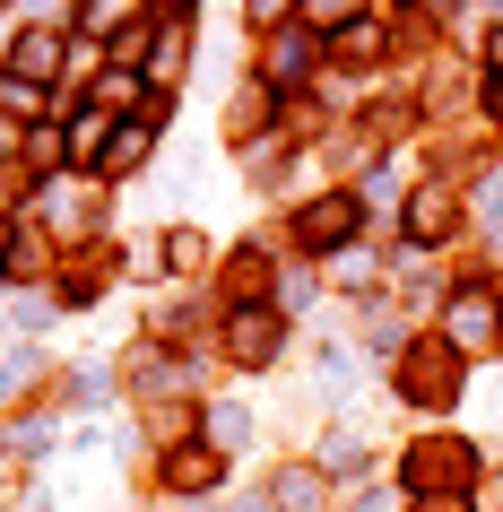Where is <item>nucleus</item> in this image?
Wrapping results in <instances>:
<instances>
[{
	"label": "nucleus",
	"mask_w": 503,
	"mask_h": 512,
	"mask_svg": "<svg viewBox=\"0 0 503 512\" xmlns=\"http://www.w3.org/2000/svg\"><path fill=\"white\" fill-rule=\"evenodd\" d=\"M469 478H477V452L460 443V434H425V443H408V460H399V486H408L417 504L469 495Z\"/></svg>",
	"instance_id": "obj_1"
},
{
	"label": "nucleus",
	"mask_w": 503,
	"mask_h": 512,
	"mask_svg": "<svg viewBox=\"0 0 503 512\" xmlns=\"http://www.w3.org/2000/svg\"><path fill=\"white\" fill-rule=\"evenodd\" d=\"M217 348L235 374H269L278 356H287V313L278 304H235L226 322H217Z\"/></svg>",
	"instance_id": "obj_2"
},
{
	"label": "nucleus",
	"mask_w": 503,
	"mask_h": 512,
	"mask_svg": "<svg viewBox=\"0 0 503 512\" xmlns=\"http://www.w3.org/2000/svg\"><path fill=\"white\" fill-rule=\"evenodd\" d=\"M391 382H399L408 408H451L460 400V348H451V339H408V356L391 365Z\"/></svg>",
	"instance_id": "obj_3"
},
{
	"label": "nucleus",
	"mask_w": 503,
	"mask_h": 512,
	"mask_svg": "<svg viewBox=\"0 0 503 512\" xmlns=\"http://www.w3.org/2000/svg\"><path fill=\"white\" fill-rule=\"evenodd\" d=\"M443 339L460 356L495 348V339H503V296H495V287H451V296H443Z\"/></svg>",
	"instance_id": "obj_4"
},
{
	"label": "nucleus",
	"mask_w": 503,
	"mask_h": 512,
	"mask_svg": "<svg viewBox=\"0 0 503 512\" xmlns=\"http://www.w3.org/2000/svg\"><path fill=\"white\" fill-rule=\"evenodd\" d=\"M356 209H365L356 191H321V200H304V209H295V243H304V252H347Z\"/></svg>",
	"instance_id": "obj_5"
},
{
	"label": "nucleus",
	"mask_w": 503,
	"mask_h": 512,
	"mask_svg": "<svg viewBox=\"0 0 503 512\" xmlns=\"http://www.w3.org/2000/svg\"><path fill=\"white\" fill-rule=\"evenodd\" d=\"M460 226V191L451 183H417L408 191V217H399V243H417V252H434V243Z\"/></svg>",
	"instance_id": "obj_6"
},
{
	"label": "nucleus",
	"mask_w": 503,
	"mask_h": 512,
	"mask_svg": "<svg viewBox=\"0 0 503 512\" xmlns=\"http://www.w3.org/2000/svg\"><path fill=\"white\" fill-rule=\"evenodd\" d=\"M217 486H226V452H209V443H200V434H191V443H174V452H165V495H200V504H209Z\"/></svg>",
	"instance_id": "obj_7"
},
{
	"label": "nucleus",
	"mask_w": 503,
	"mask_h": 512,
	"mask_svg": "<svg viewBox=\"0 0 503 512\" xmlns=\"http://www.w3.org/2000/svg\"><path fill=\"white\" fill-rule=\"evenodd\" d=\"M61 44H70V35L61 27H27V35H9V79H27V87H53L61 79Z\"/></svg>",
	"instance_id": "obj_8"
},
{
	"label": "nucleus",
	"mask_w": 503,
	"mask_h": 512,
	"mask_svg": "<svg viewBox=\"0 0 503 512\" xmlns=\"http://www.w3.org/2000/svg\"><path fill=\"white\" fill-rule=\"evenodd\" d=\"M313 469H321V478H330V486H356V478H365V469H373V443H365V426H330V434H321V443H313Z\"/></svg>",
	"instance_id": "obj_9"
},
{
	"label": "nucleus",
	"mask_w": 503,
	"mask_h": 512,
	"mask_svg": "<svg viewBox=\"0 0 503 512\" xmlns=\"http://www.w3.org/2000/svg\"><path fill=\"white\" fill-rule=\"evenodd\" d=\"M313 61H321V35H313V27H287V35L261 53V79H269V87H304V79H313Z\"/></svg>",
	"instance_id": "obj_10"
},
{
	"label": "nucleus",
	"mask_w": 503,
	"mask_h": 512,
	"mask_svg": "<svg viewBox=\"0 0 503 512\" xmlns=\"http://www.w3.org/2000/svg\"><path fill=\"white\" fill-rule=\"evenodd\" d=\"M269 504L278 512H330V478L313 460H287V469H269Z\"/></svg>",
	"instance_id": "obj_11"
},
{
	"label": "nucleus",
	"mask_w": 503,
	"mask_h": 512,
	"mask_svg": "<svg viewBox=\"0 0 503 512\" xmlns=\"http://www.w3.org/2000/svg\"><path fill=\"white\" fill-rule=\"evenodd\" d=\"M183 70H191V35H183V27H157V35H148V53H139V79H148V96H165Z\"/></svg>",
	"instance_id": "obj_12"
},
{
	"label": "nucleus",
	"mask_w": 503,
	"mask_h": 512,
	"mask_svg": "<svg viewBox=\"0 0 503 512\" xmlns=\"http://www.w3.org/2000/svg\"><path fill=\"white\" fill-rule=\"evenodd\" d=\"M200 443L226 452V460L252 452V408H243V400H209V408H200Z\"/></svg>",
	"instance_id": "obj_13"
},
{
	"label": "nucleus",
	"mask_w": 503,
	"mask_h": 512,
	"mask_svg": "<svg viewBox=\"0 0 503 512\" xmlns=\"http://www.w3.org/2000/svg\"><path fill=\"white\" fill-rule=\"evenodd\" d=\"M79 35H87V44H105V53H113V44H131V35H139V0H87Z\"/></svg>",
	"instance_id": "obj_14"
},
{
	"label": "nucleus",
	"mask_w": 503,
	"mask_h": 512,
	"mask_svg": "<svg viewBox=\"0 0 503 512\" xmlns=\"http://www.w3.org/2000/svg\"><path fill=\"white\" fill-rule=\"evenodd\" d=\"M87 105H96V113H113V105H139V113H148L157 96H148V79H139L131 61H113V70H96V96H87Z\"/></svg>",
	"instance_id": "obj_15"
},
{
	"label": "nucleus",
	"mask_w": 503,
	"mask_h": 512,
	"mask_svg": "<svg viewBox=\"0 0 503 512\" xmlns=\"http://www.w3.org/2000/svg\"><path fill=\"white\" fill-rule=\"evenodd\" d=\"M148 157H157V122L139 113V122H122V131H113V148H105V174H139Z\"/></svg>",
	"instance_id": "obj_16"
},
{
	"label": "nucleus",
	"mask_w": 503,
	"mask_h": 512,
	"mask_svg": "<svg viewBox=\"0 0 503 512\" xmlns=\"http://www.w3.org/2000/svg\"><path fill=\"white\" fill-rule=\"evenodd\" d=\"M113 131H122V122H113V113H96V105H79V113H70V157H79V165H105V148H113Z\"/></svg>",
	"instance_id": "obj_17"
},
{
	"label": "nucleus",
	"mask_w": 503,
	"mask_h": 512,
	"mask_svg": "<svg viewBox=\"0 0 503 512\" xmlns=\"http://www.w3.org/2000/svg\"><path fill=\"white\" fill-rule=\"evenodd\" d=\"M79 252H87V261H70V270H61V287H53L61 304H96V287H105V270H113L105 243H79Z\"/></svg>",
	"instance_id": "obj_18"
},
{
	"label": "nucleus",
	"mask_w": 503,
	"mask_h": 512,
	"mask_svg": "<svg viewBox=\"0 0 503 512\" xmlns=\"http://www.w3.org/2000/svg\"><path fill=\"white\" fill-rule=\"evenodd\" d=\"M61 400H70V408H105L113 400V365H79V374L61 382Z\"/></svg>",
	"instance_id": "obj_19"
},
{
	"label": "nucleus",
	"mask_w": 503,
	"mask_h": 512,
	"mask_svg": "<svg viewBox=\"0 0 503 512\" xmlns=\"http://www.w3.org/2000/svg\"><path fill=\"white\" fill-rule=\"evenodd\" d=\"M44 252H53V243L35 235V226H18V243H9V270H0V278H18V287H27V278H44Z\"/></svg>",
	"instance_id": "obj_20"
},
{
	"label": "nucleus",
	"mask_w": 503,
	"mask_h": 512,
	"mask_svg": "<svg viewBox=\"0 0 503 512\" xmlns=\"http://www.w3.org/2000/svg\"><path fill=\"white\" fill-rule=\"evenodd\" d=\"M330 53H339V61H356V70H365V61H382V27H373V18H356V27H347V35H330Z\"/></svg>",
	"instance_id": "obj_21"
},
{
	"label": "nucleus",
	"mask_w": 503,
	"mask_h": 512,
	"mask_svg": "<svg viewBox=\"0 0 503 512\" xmlns=\"http://www.w3.org/2000/svg\"><path fill=\"white\" fill-rule=\"evenodd\" d=\"M165 270H209V235L200 226H174L165 235Z\"/></svg>",
	"instance_id": "obj_22"
},
{
	"label": "nucleus",
	"mask_w": 503,
	"mask_h": 512,
	"mask_svg": "<svg viewBox=\"0 0 503 512\" xmlns=\"http://www.w3.org/2000/svg\"><path fill=\"white\" fill-rule=\"evenodd\" d=\"M35 374H44V348H9V356H0V400H9V391H27Z\"/></svg>",
	"instance_id": "obj_23"
},
{
	"label": "nucleus",
	"mask_w": 503,
	"mask_h": 512,
	"mask_svg": "<svg viewBox=\"0 0 503 512\" xmlns=\"http://www.w3.org/2000/svg\"><path fill=\"white\" fill-rule=\"evenodd\" d=\"M44 105H53L44 87H27V79H0V113H9V122H35Z\"/></svg>",
	"instance_id": "obj_24"
},
{
	"label": "nucleus",
	"mask_w": 503,
	"mask_h": 512,
	"mask_svg": "<svg viewBox=\"0 0 503 512\" xmlns=\"http://www.w3.org/2000/svg\"><path fill=\"white\" fill-rule=\"evenodd\" d=\"M295 9H304V18H313V27H356V18H365V0H295Z\"/></svg>",
	"instance_id": "obj_25"
},
{
	"label": "nucleus",
	"mask_w": 503,
	"mask_h": 512,
	"mask_svg": "<svg viewBox=\"0 0 503 512\" xmlns=\"http://www.w3.org/2000/svg\"><path fill=\"white\" fill-rule=\"evenodd\" d=\"M9 452H53V417H18V426H9Z\"/></svg>",
	"instance_id": "obj_26"
},
{
	"label": "nucleus",
	"mask_w": 503,
	"mask_h": 512,
	"mask_svg": "<svg viewBox=\"0 0 503 512\" xmlns=\"http://www.w3.org/2000/svg\"><path fill=\"white\" fill-rule=\"evenodd\" d=\"M278 313H304V304H313V270H278Z\"/></svg>",
	"instance_id": "obj_27"
},
{
	"label": "nucleus",
	"mask_w": 503,
	"mask_h": 512,
	"mask_svg": "<svg viewBox=\"0 0 503 512\" xmlns=\"http://www.w3.org/2000/svg\"><path fill=\"white\" fill-rule=\"evenodd\" d=\"M330 278H339V287H373V261L365 252H330Z\"/></svg>",
	"instance_id": "obj_28"
},
{
	"label": "nucleus",
	"mask_w": 503,
	"mask_h": 512,
	"mask_svg": "<svg viewBox=\"0 0 503 512\" xmlns=\"http://www.w3.org/2000/svg\"><path fill=\"white\" fill-rule=\"evenodd\" d=\"M243 18L252 27H278V18H295V0H243Z\"/></svg>",
	"instance_id": "obj_29"
},
{
	"label": "nucleus",
	"mask_w": 503,
	"mask_h": 512,
	"mask_svg": "<svg viewBox=\"0 0 503 512\" xmlns=\"http://www.w3.org/2000/svg\"><path fill=\"white\" fill-rule=\"evenodd\" d=\"M27 18H44V27H70V0H18Z\"/></svg>",
	"instance_id": "obj_30"
},
{
	"label": "nucleus",
	"mask_w": 503,
	"mask_h": 512,
	"mask_svg": "<svg viewBox=\"0 0 503 512\" xmlns=\"http://www.w3.org/2000/svg\"><path fill=\"white\" fill-rule=\"evenodd\" d=\"M347 512H399V495H391V486H373V495H356Z\"/></svg>",
	"instance_id": "obj_31"
},
{
	"label": "nucleus",
	"mask_w": 503,
	"mask_h": 512,
	"mask_svg": "<svg viewBox=\"0 0 503 512\" xmlns=\"http://www.w3.org/2000/svg\"><path fill=\"white\" fill-rule=\"evenodd\" d=\"M486 426H495V434H503V374H495V382H486Z\"/></svg>",
	"instance_id": "obj_32"
},
{
	"label": "nucleus",
	"mask_w": 503,
	"mask_h": 512,
	"mask_svg": "<svg viewBox=\"0 0 503 512\" xmlns=\"http://www.w3.org/2000/svg\"><path fill=\"white\" fill-rule=\"evenodd\" d=\"M417 512H469V495H434V504H417Z\"/></svg>",
	"instance_id": "obj_33"
},
{
	"label": "nucleus",
	"mask_w": 503,
	"mask_h": 512,
	"mask_svg": "<svg viewBox=\"0 0 503 512\" xmlns=\"http://www.w3.org/2000/svg\"><path fill=\"white\" fill-rule=\"evenodd\" d=\"M9 243H18V226H9V209H0V270H9Z\"/></svg>",
	"instance_id": "obj_34"
},
{
	"label": "nucleus",
	"mask_w": 503,
	"mask_h": 512,
	"mask_svg": "<svg viewBox=\"0 0 503 512\" xmlns=\"http://www.w3.org/2000/svg\"><path fill=\"white\" fill-rule=\"evenodd\" d=\"M235 512H278V504H269V495H243V504Z\"/></svg>",
	"instance_id": "obj_35"
},
{
	"label": "nucleus",
	"mask_w": 503,
	"mask_h": 512,
	"mask_svg": "<svg viewBox=\"0 0 503 512\" xmlns=\"http://www.w3.org/2000/svg\"><path fill=\"white\" fill-rule=\"evenodd\" d=\"M9 148H18V122H0V157H9Z\"/></svg>",
	"instance_id": "obj_36"
},
{
	"label": "nucleus",
	"mask_w": 503,
	"mask_h": 512,
	"mask_svg": "<svg viewBox=\"0 0 503 512\" xmlns=\"http://www.w3.org/2000/svg\"><path fill=\"white\" fill-rule=\"evenodd\" d=\"M486 61H495V70H503V27H495V44H486Z\"/></svg>",
	"instance_id": "obj_37"
},
{
	"label": "nucleus",
	"mask_w": 503,
	"mask_h": 512,
	"mask_svg": "<svg viewBox=\"0 0 503 512\" xmlns=\"http://www.w3.org/2000/svg\"><path fill=\"white\" fill-rule=\"evenodd\" d=\"M495 113H503V79H495Z\"/></svg>",
	"instance_id": "obj_38"
},
{
	"label": "nucleus",
	"mask_w": 503,
	"mask_h": 512,
	"mask_svg": "<svg viewBox=\"0 0 503 512\" xmlns=\"http://www.w3.org/2000/svg\"><path fill=\"white\" fill-rule=\"evenodd\" d=\"M174 9H191V0H174Z\"/></svg>",
	"instance_id": "obj_39"
},
{
	"label": "nucleus",
	"mask_w": 503,
	"mask_h": 512,
	"mask_svg": "<svg viewBox=\"0 0 503 512\" xmlns=\"http://www.w3.org/2000/svg\"><path fill=\"white\" fill-rule=\"evenodd\" d=\"M495 504H503V486H495Z\"/></svg>",
	"instance_id": "obj_40"
}]
</instances>
